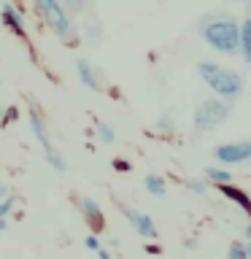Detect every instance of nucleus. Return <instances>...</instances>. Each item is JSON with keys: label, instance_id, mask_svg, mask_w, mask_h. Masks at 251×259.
Listing matches in <instances>:
<instances>
[{"label": "nucleus", "instance_id": "f257e3e1", "mask_svg": "<svg viewBox=\"0 0 251 259\" xmlns=\"http://www.w3.org/2000/svg\"><path fill=\"white\" fill-rule=\"evenodd\" d=\"M202 40L219 54H240V24L227 14H208L197 22Z\"/></svg>", "mask_w": 251, "mask_h": 259}, {"label": "nucleus", "instance_id": "f03ea898", "mask_svg": "<svg viewBox=\"0 0 251 259\" xmlns=\"http://www.w3.org/2000/svg\"><path fill=\"white\" fill-rule=\"evenodd\" d=\"M32 11H35V16L54 32L57 38L65 40V46H68V49L78 46L81 35L76 32L73 16L68 14V8L62 6V0H32Z\"/></svg>", "mask_w": 251, "mask_h": 259}, {"label": "nucleus", "instance_id": "7ed1b4c3", "mask_svg": "<svg viewBox=\"0 0 251 259\" xmlns=\"http://www.w3.org/2000/svg\"><path fill=\"white\" fill-rule=\"evenodd\" d=\"M197 73H200V78L211 87V92H214L216 97L235 100V97L243 95V76L235 73V70H230V68H222L219 62L200 60L197 62Z\"/></svg>", "mask_w": 251, "mask_h": 259}, {"label": "nucleus", "instance_id": "20e7f679", "mask_svg": "<svg viewBox=\"0 0 251 259\" xmlns=\"http://www.w3.org/2000/svg\"><path fill=\"white\" fill-rule=\"evenodd\" d=\"M230 103H232V100H224V97H216V100L200 103L197 108H194V119H192L194 138H200V135H205L208 130L224 124V121L230 119V113H232V105H230Z\"/></svg>", "mask_w": 251, "mask_h": 259}, {"label": "nucleus", "instance_id": "39448f33", "mask_svg": "<svg viewBox=\"0 0 251 259\" xmlns=\"http://www.w3.org/2000/svg\"><path fill=\"white\" fill-rule=\"evenodd\" d=\"M214 159L222 165H246V162H251V141H232L216 146Z\"/></svg>", "mask_w": 251, "mask_h": 259}, {"label": "nucleus", "instance_id": "423d86ee", "mask_svg": "<svg viewBox=\"0 0 251 259\" xmlns=\"http://www.w3.org/2000/svg\"><path fill=\"white\" fill-rule=\"evenodd\" d=\"M116 205H119V210L127 216V222L133 224V230L141 235L143 240H154V238L159 235V232H157V227H154V219H151L149 213H141V210H135V208L124 205V202H116Z\"/></svg>", "mask_w": 251, "mask_h": 259}, {"label": "nucleus", "instance_id": "0eeeda50", "mask_svg": "<svg viewBox=\"0 0 251 259\" xmlns=\"http://www.w3.org/2000/svg\"><path fill=\"white\" fill-rule=\"evenodd\" d=\"M0 19H3L6 30H11L19 40L30 44V38H27V27H24V16H22V11H19V8H16L14 3H3V8H0Z\"/></svg>", "mask_w": 251, "mask_h": 259}, {"label": "nucleus", "instance_id": "6e6552de", "mask_svg": "<svg viewBox=\"0 0 251 259\" xmlns=\"http://www.w3.org/2000/svg\"><path fill=\"white\" fill-rule=\"evenodd\" d=\"M78 210L84 213V222L89 224V230L92 232H103L105 230V219H103V210H100V202H97L95 197H78L76 200Z\"/></svg>", "mask_w": 251, "mask_h": 259}, {"label": "nucleus", "instance_id": "1a4fd4ad", "mask_svg": "<svg viewBox=\"0 0 251 259\" xmlns=\"http://www.w3.org/2000/svg\"><path fill=\"white\" fill-rule=\"evenodd\" d=\"M27 119H30V130H32V135H35V141L44 146V154L54 151V143H52V135H49V127H46V121H44V116H40V111H38L35 103L27 108Z\"/></svg>", "mask_w": 251, "mask_h": 259}, {"label": "nucleus", "instance_id": "9d476101", "mask_svg": "<svg viewBox=\"0 0 251 259\" xmlns=\"http://www.w3.org/2000/svg\"><path fill=\"white\" fill-rule=\"evenodd\" d=\"M219 194H224V197L230 202H235L246 216H251V194L246 189H240V186H235V181L232 184H222L219 186Z\"/></svg>", "mask_w": 251, "mask_h": 259}, {"label": "nucleus", "instance_id": "9b49d317", "mask_svg": "<svg viewBox=\"0 0 251 259\" xmlns=\"http://www.w3.org/2000/svg\"><path fill=\"white\" fill-rule=\"evenodd\" d=\"M76 73H78L81 84L89 87L92 92H100V89H105V87H103V76H100V70L92 68V65H89L87 60H76Z\"/></svg>", "mask_w": 251, "mask_h": 259}, {"label": "nucleus", "instance_id": "f8f14e48", "mask_svg": "<svg viewBox=\"0 0 251 259\" xmlns=\"http://www.w3.org/2000/svg\"><path fill=\"white\" fill-rule=\"evenodd\" d=\"M240 57L243 65L251 68V14L240 22Z\"/></svg>", "mask_w": 251, "mask_h": 259}, {"label": "nucleus", "instance_id": "ddd939ff", "mask_svg": "<svg viewBox=\"0 0 251 259\" xmlns=\"http://www.w3.org/2000/svg\"><path fill=\"white\" fill-rule=\"evenodd\" d=\"M81 38L92 46L103 40V27H100V22H97V16H87V22L81 24Z\"/></svg>", "mask_w": 251, "mask_h": 259}, {"label": "nucleus", "instance_id": "4468645a", "mask_svg": "<svg viewBox=\"0 0 251 259\" xmlns=\"http://www.w3.org/2000/svg\"><path fill=\"white\" fill-rule=\"evenodd\" d=\"M143 186H146V192L151 194V197H157V200H162L168 194V184H165V178L162 176H157V173H149L143 178Z\"/></svg>", "mask_w": 251, "mask_h": 259}, {"label": "nucleus", "instance_id": "2eb2a0df", "mask_svg": "<svg viewBox=\"0 0 251 259\" xmlns=\"http://www.w3.org/2000/svg\"><path fill=\"white\" fill-rule=\"evenodd\" d=\"M202 173H205V181H208V184H216V186L232 184V181H235V176H232L227 167H205Z\"/></svg>", "mask_w": 251, "mask_h": 259}, {"label": "nucleus", "instance_id": "dca6fc26", "mask_svg": "<svg viewBox=\"0 0 251 259\" xmlns=\"http://www.w3.org/2000/svg\"><path fill=\"white\" fill-rule=\"evenodd\" d=\"M97 138H100V143L111 146L113 141H116V133H113V127H111V124H105V121H100V124H97Z\"/></svg>", "mask_w": 251, "mask_h": 259}, {"label": "nucleus", "instance_id": "f3484780", "mask_svg": "<svg viewBox=\"0 0 251 259\" xmlns=\"http://www.w3.org/2000/svg\"><path fill=\"white\" fill-rule=\"evenodd\" d=\"M227 256H230V259H248L246 243H240V240H232V243H230V251H227Z\"/></svg>", "mask_w": 251, "mask_h": 259}, {"label": "nucleus", "instance_id": "a211bd4d", "mask_svg": "<svg viewBox=\"0 0 251 259\" xmlns=\"http://www.w3.org/2000/svg\"><path fill=\"white\" fill-rule=\"evenodd\" d=\"M62 6L68 8L70 16H78V14L87 11V0H62Z\"/></svg>", "mask_w": 251, "mask_h": 259}, {"label": "nucleus", "instance_id": "6ab92c4d", "mask_svg": "<svg viewBox=\"0 0 251 259\" xmlns=\"http://www.w3.org/2000/svg\"><path fill=\"white\" fill-rule=\"evenodd\" d=\"M44 159L49 162V165H52L57 173H65V170H68V165H65V159L60 157V154H54V151H49V154H44Z\"/></svg>", "mask_w": 251, "mask_h": 259}, {"label": "nucleus", "instance_id": "aec40b11", "mask_svg": "<svg viewBox=\"0 0 251 259\" xmlns=\"http://www.w3.org/2000/svg\"><path fill=\"white\" fill-rule=\"evenodd\" d=\"M16 202H19V197H16V194H6V200L0 202V216H8V213H11Z\"/></svg>", "mask_w": 251, "mask_h": 259}, {"label": "nucleus", "instance_id": "412c9836", "mask_svg": "<svg viewBox=\"0 0 251 259\" xmlns=\"http://www.w3.org/2000/svg\"><path fill=\"white\" fill-rule=\"evenodd\" d=\"M16 119H19V108H16V105H8L3 111V119H0V127H6L8 121H16Z\"/></svg>", "mask_w": 251, "mask_h": 259}, {"label": "nucleus", "instance_id": "4be33fe9", "mask_svg": "<svg viewBox=\"0 0 251 259\" xmlns=\"http://www.w3.org/2000/svg\"><path fill=\"white\" fill-rule=\"evenodd\" d=\"M186 189H192V192H197V194H205V192H208V186H205V181L189 178V181H186Z\"/></svg>", "mask_w": 251, "mask_h": 259}, {"label": "nucleus", "instance_id": "5701e85b", "mask_svg": "<svg viewBox=\"0 0 251 259\" xmlns=\"http://www.w3.org/2000/svg\"><path fill=\"white\" fill-rule=\"evenodd\" d=\"M111 165H113V170H116V173H130V170H133V165H130L127 159H121V157H116Z\"/></svg>", "mask_w": 251, "mask_h": 259}, {"label": "nucleus", "instance_id": "b1692460", "mask_svg": "<svg viewBox=\"0 0 251 259\" xmlns=\"http://www.w3.org/2000/svg\"><path fill=\"white\" fill-rule=\"evenodd\" d=\"M157 130H159V133H170V130H173V119H170V116H159L157 119Z\"/></svg>", "mask_w": 251, "mask_h": 259}, {"label": "nucleus", "instance_id": "393cba45", "mask_svg": "<svg viewBox=\"0 0 251 259\" xmlns=\"http://www.w3.org/2000/svg\"><path fill=\"white\" fill-rule=\"evenodd\" d=\"M84 248L97 251V248H100V238H97V235H89V238H84Z\"/></svg>", "mask_w": 251, "mask_h": 259}, {"label": "nucleus", "instance_id": "a878e982", "mask_svg": "<svg viewBox=\"0 0 251 259\" xmlns=\"http://www.w3.org/2000/svg\"><path fill=\"white\" fill-rule=\"evenodd\" d=\"M143 251H146V254H151V256H159V254H162V248L157 246V243H146Z\"/></svg>", "mask_w": 251, "mask_h": 259}, {"label": "nucleus", "instance_id": "bb28decb", "mask_svg": "<svg viewBox=\"0 0 251 259\" xmlns=\"http://www.w3.org/2000/svg\"><path fill=\"white\" fill-rule=\"evenodd\" d=\"M95 254H97V259H113L111 251H108V246H100V248L95 251Z\"/></svg>", "mask_w": 251, "mask_h": 259}, {"label": "nucleus", "instance_id": "cd10ccee", "mask_svg": "<svg viewBox=\"0 0 251 259\" xmlns=\"http://www.w3.org/2000/svg\"><path fill=\"white\" fill-rule=\"evenodd\" d=\"M6 194H8V186H6V184H0V202L6 200Z\"/></svg>", "mask_w": 251, "mask_h": 259}, {"label": "nucleus", "instance_id": "c85d7f7f", "mask_svg": "<svg viewBox=\"0 0 251 259\" xmlns=\"http://www.w3.org/2000/svg\"><path fill=\"white\" fill-rule=\"evenodd\" d=\"M3 230H8V219L0 216V232H3Z\"/></svg>", "mask_w": 251, "mask_h": 259}, {"label": "nucleus", "instance_id": "c756f323", "mask_svg": "<svg viewBox=\"0 0 251 259\" xmlns=\"http://www.w3.org/2000/svg\"><path fill=\"white\" fill-rule=\"evenodd\" d=\"M108 248H119V240L116 238H108Z\"/></svg>", "mask_w": 251, "mask_h": 259}, {"label": "nucleus", "instance_id": "7c9ffc66", "mask_svg": "<svg viewBox=\"0 0 251 259\" xmlns=\"http://www.w3.org/2000/svg\"><path fill=\"white\" fill-rule=\"evenodd\" d=\"M246 235H248V240H251V222L246 224Z\"/></svg>", "mask_w": 251, "mask_h": 259}, {"label": "nucleus", "instance_id": "2f4dec72", "mask_svg": "<svg viewBox=\"0 0 251 259\" xmlns=\"http://www.w3.org/2000/svg\"><path fill=\"white\" fill-rule=\"evenodd\" d=\"M246 251H248V259H251V240L246 243Z\"/></svg>", "mask_w": 251, "mask_h": 259}, {"label": "nucleus", "instance_id": "473e14b6", "mask_svg": "<svg viewBox=\"0 0 251 259\" xmlns=\"http://www.w3.org/2000/svg\"><path fill=\"white\" fill-rule=\"evenodd\" d=\"M3 111H6V108H0V119H3Z\"/></svg>", "mask_w": 251, "mask_h": 259}]
</instances>
